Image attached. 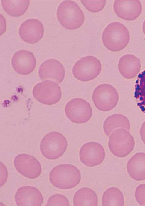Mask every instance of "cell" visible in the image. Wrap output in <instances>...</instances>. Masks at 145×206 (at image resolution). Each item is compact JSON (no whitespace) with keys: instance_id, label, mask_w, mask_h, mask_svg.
I'll return each mask as SVG.
<instances>
[{"instance_id":"6da1fadb","label":"cell","mask_w":145,"mask_h":206,"mask_svg":"<svg viewBox=\"0 0 145 206\" xmlns=\"http://www.w3.org/2000/svg\"><path fill=\"white\" fill-rule=\"evenodd\" d=\"M50 182L54 187L61 189H69L75 187L81 179L80 171L75 166L61 164L54 167L49 175Z\"/></svg>"},{"instance_id":"7a4b0ae2","label":"cell","mask_w":145,"mask_h":206,"mask_svg":"<svg viewBox=\"0 0 145 206\" xmlns=\"http://www.w3.org/2000/svg\"><path fill=\"white\" fill-rule=\"evenodd\" d=\"M130 35L127 27L118 22H112L104 29L102 40L104 46L109 50L117 52L124 49L129 42Z\"/></svg>"},{"instance_id":"3957f363","label":"cell","mask_w":145,"mask_h":206,"mask_svg":"<svg viewBox=\"0 0 145 206\" xmlns=\"http://www.w3.org/2000/svg\"><path fill=\"white\" fill-rule=\"evenodd\" d=\"M57 17L61 25L69 30L79 28L85 20L82 11L76 2L72 0H64L59 4Z\"/></svg>"},{"instance_id":"277c9868","label":"cell","mask_w":145,"mask_h":206,"mask_svg":"<svg viewBox=\"0 0 145 206\" xmlns=\"http://www.w3.org/2000/svg\"><path fill=\"white\" fill-rule=\"evenodd\" d=\"M66 138L61 133L53 131L47 133L43 138L40 144L42 155L49 160L56 159L61 156L67 148Z\"/></svg>"},{"instance_id":"5b68a950","label":"cell","mask_w":145,"mask_h":206,"mask_svg":"<svg viewBox=\"0 0 145 206\" xmlns=\"http://www.w3.org/2000/svg\"><path fill=\"white\" fill-rule=\"evenodd\" d=\"M135 145L134 139L129 131L118 128L110 134L108 143L109 149L114 156L124 157L133 150Z\"/></svg>"},{"instance_id":"8992f818","label":"cell","mask_w":145,"mask_h":206,"mask_svg":"<svg viewBox=\"0 0 145 206\" xmlns=\"http://www.w3.org/2000/svg\"><path fill=\"white\" fill-rule=\"evenodd\" d=\"M102 65L100 60L93 56H87L79 59L73 65L72 73L74 77L83 82L93 80L100 74Z\"/></svg>"},{"instance_id":"52a82bcc","label":"cell","mask_w":145,"mask_h":206,"mask_svg":"<svg viewBox=\"0 0 145 206\" xmlns=\"http://www.w3.org/2000/svg\"><path fill=\"white\" fill-rule=\"evenodd\" d=\"M92 99L98 110L108 111L113 109L117 105L119 95L116 89L109 84H102L94 90Z\"/></svg>"},{"instance_id":"ba28073f","label":"cell","mask_w":145,"mask_h":206,"mask_svg":"<svg viewBox=\"0 0 145 206\" xmlns=\"http://www.w3.org/2000/svg\"><path fill=\"white\" fill-rule=\"evenodd\" d=\"M65 111L67 118L72 122L77 124L87 122L92 115V108L85 100L75 98L66 104Z\"/></svg>"},{"instance_id":"9c48e42d","label":"cell","mask_w":145,"mask_h":206,"mask_svg":"<svg viewBox=\"0 0 145 206\" xmlns=\"http://www.w3.org/2000/svg\"><path fill=\"white\" fill-rule=\"evenodd\" d=\"M32 93L38 101L48 105L58 102L61 98L62 94L60 86L55 82L49 80L37 84L33 88Z\"/></svg>"},{"instance_id":"30bf717a","label":"cell","mask_w":145,"mask_h":206,"mask_svg":"<svg viewBox=\"0 0 145 206\" xmlns=\"http://www.w3.org/2000/svg\"><path fill=\"white\" fill-rule=\"evenodd\" d=\"M14 164L16 170L21 175L30 179L38 177L42 172L41 165L34 156L21 153L14 158Z\"/></svg>"},{"instance_id":"8fae6325","label":"cell","mask_w":145,"mask_h":206,"mask_svg":"<svg viewBox=\"0 0 145 206\" xmlns=\"http://www.w3.org/2000/svg\"><path fill=\"white\" fill-rule=\"evenodd\" d=\"M105 156L104 149L100 143L91 141L84 144L79 152V158L84 164L93 167L100 164Z\"/></svg>"},{"instance_id":"7c38bea8","label":"cell","mask_w":145,"mask_h":206,"mask_svg":"<svg viewBox=\"0 0 145 206\" xmlns=\"http://www.w3.org/2000/svg\"><path fill=\"white\" fill-rule=\"evenodd\" d=\"M38 72L42 80L51 81L58 84L63 81L65 75L63 66L54 59H48L43 62L40 66Z\"/></svg>"},{"instance_id":"4fadbf2b","label":"cell","mask_w":145,"mask_h":206,"mask_svg":"<svg viewBox=\"0 0 145 206\" xmlns=\"http://www.w3.org/2000/svg\"><path fill=\"white\" fill-rule=\"evenodd\" d=\"M36 60L33 53L24 50H20L15 52L11 60L13 68L17 73L22 75L31 73L34 70Z\"/></svg>"},{"instance_id":"5bb4252c","label":"cell","mask_w":145,"mask_h":206,"mask_svg":"<svg viewBox=\"0 0 145 206\" xmlns=\"http://www.w3.org/2000/svg\"><path fill=\"white\" fill-rule=\"evenodd\" d=\"M113 8L118 17L129 21L136 19L142 11V4L139 0H116Z\"/></svg>"},{"instance_id":"9a60e30c","label":"cell","mask_w":145,"mask_h":206,"mask_svg":"<svg viewBox=\"0 0 145 206\" xmlns=\"http://www.w3.org/2000/svg\"><path fill=\"white\" fill-rule=\"evenodd\" d=\"M44 28L42 23L34 18L26 20L21 24L19 34L25 42L33 44L38 42L43 37Z\"/></svg>"},{"instance_id":"2e32d148","label":"cell","mask_w":145,"mask_h":206,"mask_svg":"<svg viewBox=\"0 0 145 206\" xmlns=\"http://www.w3.org/2000/svg\"><path fill=\"white\" fill-rule=\"evenodd\" d=\"M14 199L18 206H41L43 201V196L36 187L25 186L19 188L15 193Z\"/></svg>"},{"instance_id":"e0dca14e","label":"cell","mask_w":145,"mask_h":206,"mask_svg":"<svg viewBox=\"0 0 145 206\" xmlns=\"http://www.w3.org/2000/svg\"><path fill=\"white\" fill-rule=\"evenodd\" d=\"M141 67L140 60L132 54H126L121 57L118 64L119 72L127 79L134 78L140 72Z\"/></svg>"},{"instance_id":"ac0fdd59","label":"cell","mask_w":145,"mask_h":206,"mask_svg":"<svg viewBox=\"0 0 145 206\" xmlns=\"http://www.w3.org/2000/svg\"><path fill=\"white\" fill-rule=\"evenodd\" d=\"M127 172L134 180H145V153H136L128 161Z\"/></svg>"},{"instance_id":"d6986e66","label":"cell","mask_w":145,"mask_h":206,"mask_svg":"<svg viewBox=\"0 0 145 206\" xmlns=\"http://www.w3.org/2000/svg\"><path fill=\"white\" fill-rule=\"evenodd\" d=\"M103 128L105 134L109 136L117 128H124L129 131L130 124L129 120L125 116L116 113L107 117L104 122Z\"/></svg>"},{"instance_id":"ffe728a7","label":"cell","mask_w":145,"mask_h":206,"mask_svg":"<svg viewBox=\"0 0 145 206\" xmlns=\"http://www.w3.org/2000/svg\"><path fill=\"white\" fill-rule=\"evenodd\" d=\"M97 195L92 189L83 187L79 189L75 193L73 199L74 206L97 205Z\"/></svg>"},{"instance_id":"44dd1931","label":"cell","mask_w":145,"mask_h":206,"mask_svg":"<svg viewBox=\"0 0 145 206\" xmlns=\"http://www.w3.org/2000/svg\"><path fill=\"white\" fill-rule=\"evenodd\" d=\"M2 7L7 14L13 16L24 14L28 9L29 0H1Z\"/></svg>"},{"instance_id":"7402d4cb","label":"cell","mask_w":145,"mask_h":206,"mask_svg":"<svg viewBox=\"0 0 145 206\" xmlns=\"http://www.w3.org/2000/svg\"><path fill=\"white\" fill-rule=\"evenodd\" d=\"M124 204L123 194L117 187H112L108 188L102 195V204L103 206H122Z\"/></svg>"},{"instance_id":"603a6c76","label":"cell","mask_w":145,"mask_h":206,"mask_svg":"<svg viewBox=\"0 0 145 206\" xmlns=\"http://www.w3.org/2000/svg\"><path fill=\"white\" fill-rule=\"evenodd\" d=\"M134 96L137 106L145 114V70L137 77L135 85Z\"/></svg>"},{"instance_id":"cb8c5ba5","label":"cell","mask_w":145,"mask_h":206,"mask_svg":"<svg viewBox=\"0 0 145 206\" xmlns=\"http://www.w3.org/2000/svg\"><path fill=\"white\" fill-rule=\"evenodd\" d=\"M81 1L87 10L94 13L101 11L106 3V1L104 0H81Z\"/></svg>"},{"instance_id":"d4e9b609","label":"cell","mask_w":145,"mask_h":206,"mask_svg":"<svg viewBox=\"0 0 145 206\" xmlns=\"http://www.w3.org/2000/svg\"><path fill=\"white\" fill-rule=\"evenodd\" d=\"M45 205L68 206L70 205V203L69 200L65 196L61 194H56L49 197Z\"/></svg>"},{"instance_id":"484cf974","label":"cell","mask_w":145,"mask_h":206,"mask_svg":"<svg viewBox=\"0 0 145 206\" xmlns=\"http://www.w3.org/2000/svg\"><path fill=\"white\" fill-rule=\"evenodd\" d=\"M135 196L137 202L140 205L145 206V183L139 185L136 187Z\"/></svg>"},{"instance_id":"4316f807","label":"cell","mask_w":145,"mask_h":206,"mask_svg":"<svg viewBox=\"0 0 145 206\" xmlns=\"http://www.w3.org/2000/svg\"><path fill=\"white\" fill-rule=\"evenodd\" d=\"M140 133L141 140L145 144V121L142 125L140 129Z\"/></svg>"}]
</instances>
